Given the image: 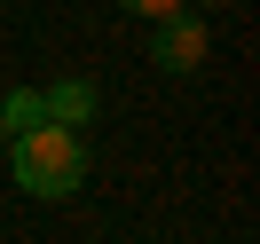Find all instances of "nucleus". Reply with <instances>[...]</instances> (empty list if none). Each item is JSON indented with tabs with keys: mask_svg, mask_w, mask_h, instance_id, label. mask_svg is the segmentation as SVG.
I'll use <instances>...</instances> for the list:
<instances>
[{
	"mask_svg": "<svg viewBox=\"0 0 260 244\" xmlns=\"http://www.w3.org/2000/svg\"><path fill=\"white\" fill-rule=\"evenodd\" d=\"M8 173H16V189L24 197H71V189H87V134L79 126H32V134H16L8 142Z\"/></svg>",
	"mask_w": 260,
	"mask_h": 244,
	"instance_id": "nucleus-1",
	"label": "nucleus"
},
{
	"mask_svg": "<svg viewBox=\"0 0 260 244\" xmlns=\"http://www.w3.org/2000/svg\"><path fill=\"white\" fill-rule=\"evenodd\" d=\"M205 55H213V32H205V16H189V8H181V16H166L158 32H150V63L174 71V79H181V71H197Z\"/></svg>",
	"mask_w": 260,
	"mask_h": 244,
	"instance_id": "nucleus-2",
	"label": "nucleus"
},
{
	"mask_svg": "<svg viewBox=\"0 0 260 244\" xmlns=\"http://www.w3.org/2000/svg\"><path fill=\"white\" fill-rule=\"evenodd\" d=\"M40 102H48V126H87L95 118V79H55V87H40Z\"/></svg>",
	"mask_w": 260,
	"mask_h": 244,
	"instance_id": "nucleus-3",
	"label": "nucleus"
},
{
	"mask_svg": "<svg viewBox=\"0 0 260 244\" xmlns=\"http://www.w3.org/2000/svg\"><path fill=\"white\" fill-rule=\"evenodd\" d=\"M48 126V102H40V87H8L0 95V142H16V134Z\"/></svg>",
	"mask_w": 260,
	"mask_h": 244,
	"instance_id": "nucleus-4",
	"label": "nucleus"
},
{
	"mask_svg": "<svg viewBox=\"0 0 260 244\" xmlns=\"http://www.w3.org/2000/svg\"><path fill=\"white\" fill-rule=\"evenodd\" d=\"M118 8H126V16H150V24H166V16H181L189 0H118Z\"/></svg>",
	"mask_w": 260,
	"mask_h": 244,
	"instance_id": "nucleus-5",
	"label": "nucleus"
},
{
	"mask_svg": "<svg viewBox=\"0 0 260 244\" xmlns=\"http://www.w3.org/2000/svg\"><path fill=\"white\" fill-rule=\"evenodd\" d=\"M205 8H237V0H205Z\"/></svg>",
	"mask_w": 260,
	"mask_h": 244,
	"instance_id": "nucleus-6",
	"label": "nucleus"
}]
</instances>
